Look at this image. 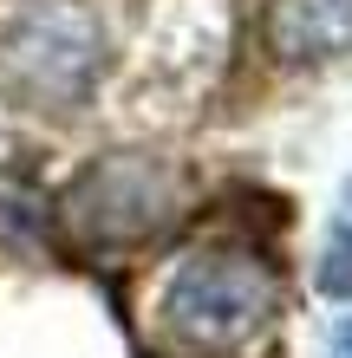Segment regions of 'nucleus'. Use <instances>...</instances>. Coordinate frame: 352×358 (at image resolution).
Wrapping results in <instances>:
<instances>
[{"mask_svg": "<svg viewBox=\"0 0 352 358\" xmlns=\"http://www.w3.org/2000/svg\"><path fill=\"white\" fill-rule=\"evenodd\" d=\"M261 39L281 66H320L352 46V0H267Z\"/></svg>", "mask_w": 352, "mask_h": 358, "instance_id": "nucleus-4", "label": "nucleus"}, {"mask_svg": "<svg viewBox=\"0 0 352 358\" xmlns=\"http://www.w3.org/2000/svg\"><path fill=\"white\" fill-rule=\"evenodd\" d=\"M105 72V27L85 0H20L0 13V85L39 111L85 104Z\"/></svg>", "mask_w": 352, "mask_h": 358, "instance_id": "nucleus-3", "label": "nucleus"}, {"mask_svg": "<svg viewBox=\"0 0 352 358\" xmlns=\"http://www.w3.org/2000/svg\"><path fill=\"white\" fill-rule=\"evenodd\" d=\"M287 320V280L255 241L202 235L143 287V339L163 358H261Z\"/></svg>", "mask_w": 352, "mask_h": 358, "instance_id": "nucleus-1", "label": "nucleus"}, {"mask_svg": "<svg viewBox=\"0 0 352 358\" xmlns=\"http://www.w3.org/2000/svg\"><path fill=\"white\" fill-rule=\"evenodd\" d=\"M320 293H326V300H352V228H346V222L326 235V255H320Z\"/></svg>", "mask_w": 352, "mask_h": 358, "instance_id": "nucleus-5", "label": "nucleus"}, {"mask_svg": "<svg viewBox=\"0 0 352 358\" xmlns=\"http://www.w3.org/2000/svg\"><path fill=\"white\" fill-rule=\"evenodd\" d=\"M333 358H352V320L339 326V339H333Z\"/></svg>", "mask_w": 352, "mask_h": 358, "instance_id": "nucleus-6", "label": "nucleus"}, {"mask_svg": "<svg viewBox=\"0 0 352 358\" xmlns=\"http://www.w3.org/2000/svg\"><path fill=\"white\" fill-rule=\"evenodd\" d=\"M190 202V170L150 150H105L59 189V235L85 261H118L157 241Z\"/></svg>", "mask_w": 352, "mask_h": 358, "instance_id": "nucleus-2", "label": "nucleus"}]
</instances>
